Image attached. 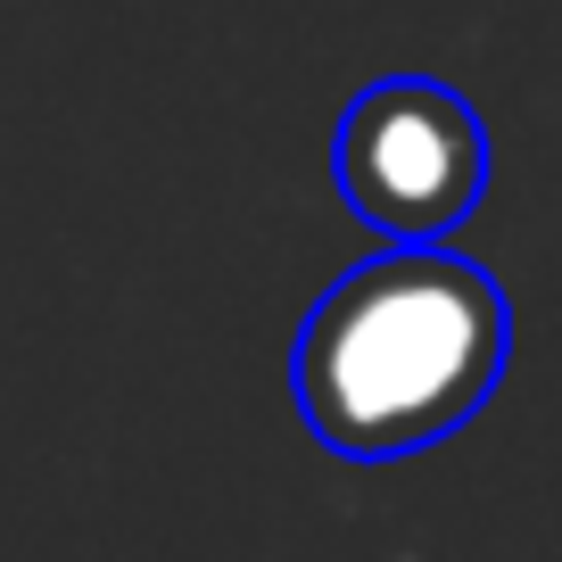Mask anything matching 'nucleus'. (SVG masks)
Masks as SVG:
<instances>
[{"label":"nucleus","instance_id":"f03ea898","mask_svg":"<svg viewBox=\"0 0 562 562\" xmlns=\"http://www.w3.org/2000/svg\"><path fill=\"white\" fill-rule=\"evenodd\" d=\"M339 199L389 248H439L488 191V133L472 100L430 75H381L356 91L331 149Z\"/></svg>","mask_w":562,"mask_h":562},{"label":"nucleus","instance_id":"f257e3e1","mask_svg":"<svg viewBox=\"0 0 562 562\" xmlns=\"http://www.w3.org/2000/svg\"><path fill=\"white\" fill-rule=\"evenodd\" d=\"M513 306L456 248H381L299 323V414L331 456L397 463L456 439L505 381Z\"/></svg>","mask_w":562,"mask_h":562}]
</instances>
